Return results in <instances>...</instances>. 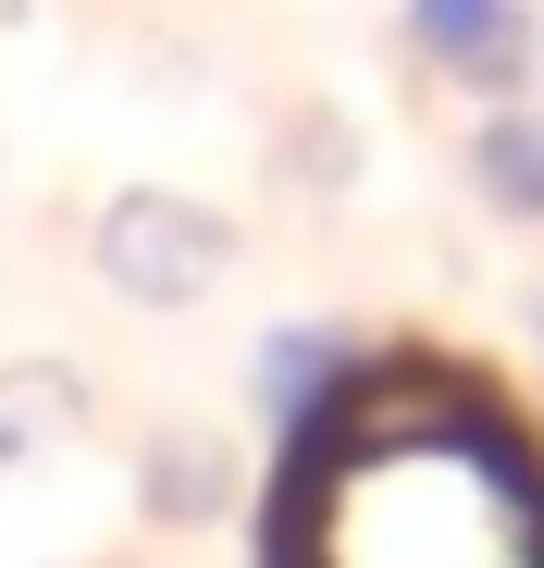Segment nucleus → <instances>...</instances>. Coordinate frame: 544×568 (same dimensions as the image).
Wrapping results in <instances>:
<instances>
[{
	"instance_id": "f257e3e1",
	"label": "nucleus",
	"mask_w": 544,
	"mask_h": 568,
	"mask_svg": "<svg viewBox=\"0 0 544 568\" xmlns=\"http://www.w3.org/2000/svg\"><path fill=\"white\" fill-rule=\"evenodd\" d=\"M87 260L124 310H199L235 272V211L187 199V185H112L100 223H87Z\"/></svg>"
},
{
	"instance_id": "f03ea898",
	"label": "nucleus",
	"mask_w": 544,
	"mask_h": 568,
	"mask_svg": "<svg viewBox=\"0 0 544 568\" xmlns=\"http://www.w3.org/2000/svg\"><path fill=\"white\" fill-rule=\"evenodd\" d=\"M409 62L445 74L459 100L507 112V100H532V74H544V13L532 0H409Z\"/></svg>"
},
{
	"instance_id": "7ed1b4c3",
	"label": "nucleus",
	"mask_w": 544,
	"mask_h": 568,
	"mask_svg": "<svg viewBox=\"0 0 544 568\" xmlns=\"http://www.w3.org/2000/svg\"><path fill=\"white\" fill-rule=\"evenodd\" d=\"M359 358H372V334H359V322H272V334L248 346V408H260V433L285 445L298 420H322V408L346 396Z\"/></svg>"
},
{
	"instance_id": "20e7f679",
	"label": "nucleus",
	"mask_w": 544,
	"mask_h": 568,
	"mask_svg": "<svg viewBox=\"0 0 544 568\" xmlns=\"http://www.w3.org/2000/svg\"><path fill=\"white\" fill-rule=\"evenodd\" d=\"M137 507H149L161 531H223V519L248 507V457H235V433H211V420H161V433L137 445Z\"/></svg>"
},
{
	"instance_id": "39448f33",
	"label": "nucleus",
	"mask_w": 544,
	"mask_h": 568,
	"mask_svg": "<svg viewBox=\"0 0 544 568\" xmlns=\"http://www.w3.org/2000/svg\"><path fill=\"white\" fill-rule=\"evenodd\" d=\"M459 173H471V199H483L495 223H544V100L483 112L471 149H459Z\"/></svg>"
},
{
	"instance_id": "423d86ee",
	"label": "nucleus",
	"mask_w": 544,
	"mask_h": 568,
	"mask_svg": "<svg viewBox=\"0 0 544 568\" xmlns=\"http://www.w3.org/2000/svg\"><path fill=\"white\" fill-rule=\"evenodd\" d=\"M87 433V371L74 358H13L0 371V469H38Z\"/></svg>"
},
{
	"instance_id": "0eeeda50",
	"label": "nucleus",
	"mask_w": 544,
	"mask_h": 568,
	"mask_svg": "<svg viewBox=\"0 0 544 568\" xmlns=\"http://www.w3.org/2000/svg\"><path fill=\"white\" fill-rule=\"evenodd\" d=\"M532 346H544V310H532Z\"/></svg>"
}]
</instances>
